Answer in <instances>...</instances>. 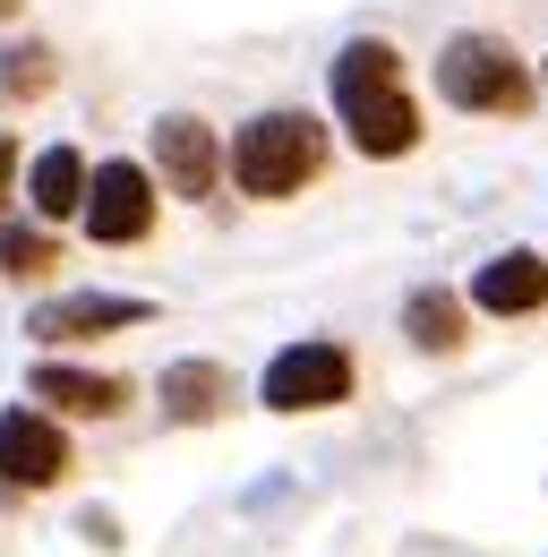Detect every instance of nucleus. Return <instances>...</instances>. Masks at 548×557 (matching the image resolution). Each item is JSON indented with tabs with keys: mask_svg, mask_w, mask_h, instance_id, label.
<instances>
[{
	"mask_svg": "<svg viewBox=\"0 0 548 557\" xmlns=\"http://www.w3.org/2000/svg\"><path fill=\"white\" fill-rule=\"evenodd\" d=\"M326 95H335L342 129L360 154H377V163H395L420 146V103L403 95V52L395 44H377V35H360V44H342L335 70H326Z\"/></svg>",
	"mask_w": 548,
	"mask_h": 557,
	"instance_id": "1",
	"label": "nucleus"
},
{
	"mask_svg": "<svg viewBox=\"0 0 548 557\" xmlns=\"http://www.w3.org/2000/svg\"><path fill=\"white\" fill-rule=\"evenodd\" d=\"M437 95L454 103V112H479V121H514V112H532L540 103V77L532 61L506 44V35H454L446 52H437Z\"/></svg>",
	"mask_w": 548,
	"mask_h": 557,
	"instance_id": "2",
	"label": "nucleus"
},
{
	"mask_svg": "<svg viewBox=\"0 0 548 557\" xmlns=\"http://www.w3.org/2000/svg\"><path fill=\"white\" fill-rule=\"evenodd\" d=\"M317 172H326V129L309 112H258L232 138V181L249 198H300Z\"/></svg>",
	"mask_w": 548,
	"mask_h": 557,
	"instance_id": "3",
	"label": "nucleus"
},
{
	"mask_svg": "<svg viewBox=\"0 0 548 557\" xmlns=\"http://www.w3.org/2000/svg\"><path fill=\"white\" fill-rule=\"evenodd\" d=\"M154 172L146 163H95L86 172V189H77V214H86V232L103 240V249H129L154 232Z\"/></svg>",
	"mask_w": 548,
	"mask_h": 557,
	"instance_id": "4",
	"label": "nucleus"
},
{
	"mask_svg": "<svg viewBox=\"0 0 548 557\" xmlns=\"http://www.w3.org/2000/svg\"><path fill=\"white\" fill-rule=\"evenodd\" d=\"M258 395H266V412H335V404H351V351L342 344L274 351L266 377H258Z\"/></svg>",
	"mask_w": 548,
	"mask_h": 557,
	"instance_id": "5",
	"label": "nucleus"
},
{
	"mask_svg": "<svg viewBox=\"0 0 548 557\" xmlns=\"http://www.w3.org/2000/svg\"><path fill=\"white\" fill-rule=\"evenodd\" d=\"M154 300H121V292H68V300H43L26 318L35 344H86V335H121V326H146Z\"/></svg>",
	"mask_w": 548,
	"mask_h": 557,
	"instance_id": "6",
	"label": "nucleus"
},
{
	"mask_svg": "<svg viewBox=\"0 0 548 557\" xmlns=\"http://www.w3.org/2000/svg\"><path fill=\"white\" fill-rule=\"evenodd\" d=\"M154 163H163V189H172V198H214L223 138L205 129L198 112H172V121H154Z\"/></svg>",
	"mask_w": 548,
	"mask_h": 557,
	"instance_id": "7",
	"label": "nucleus"
},
{
	"mask_svg": "<svg viewBox=\"0 0 548 557\" xmlns=\"http://www.w3.org/2000/svg\"><path fill=\"white\" fill-rule=\"evenodd\" d=\"M68 472V437L43 412H0V488H52Z\"/></svg>",
	"mask_w": 548,
	"mask_h": 557,
	"instance_id": "8",
	"label": "nucleus"
},
{
	"mask_svg": "<svg viewBox=\"0 0 548 557\" xmlns=\"http://www.w3.org/2000/svg\"><path fill=\"white\" fill-rule=\"evenodd\" d=\"M472 309H488V318H532V309H548V258L540 249L488 258V267L472 275Z\"/></svg>",
	"mask_w": 548,
	"mask_h": 557,
	"instance_id": "9",
	"label": "nucleus"
},
{
	"mask_svg": "<svg viewBox=\"0 0 548 557\" xmlns=\"http://www.w3.org/2000/svg\"><path fill=\"white\" fill-rule=\"evenodd\" d=\"M232 412V369L223 360H172L163 369V420L198 429V420H223Z\"/></svg>",
	"mask_w": 548,
	"mask_h": 557,
	"instance_id": "10",
	"label": "nucleus"
},
{
	"mask_svg": "<svg viewBox=\"0 0 548 557\" xmlns=\"http://www.w3.org/2000/svg\"><path fill=\"white\" fill-rule=\"evenodd\" d=\"M35 404H61V412H77V420H112L121 404H129V386L121 377H95V369H35Z\"/></svg>",
	"mask_w": 548,
	"mask_h": 557,
	"instance_id": "11",
	"label": "nucleus"
},
{
	"mask_svg": "<svg viewBox=\"0 0 548 557\" xmlns=\"http://www.w3.org/2000/svg\"><path fill=\"white\" fill-rule=\"evenodd\" d=\"M77 189H86V154H77V146H43V154H35V172H26L35 214H43V223L77 214Z\"/></svg>",
	"mask_w": 548,
	"mask_h": 557,
	"instance_id": "12",
	"label": "nucleus"
},
{
	"mask_svg": "<svg viewBox=\"0 0 548 557\" xmlns=\"http://www.w3.org/2000/svg\"><path fill=\"white\" fill-rule=\"evenodd\" d=\"M403 335L420 351H463V300H454V292H437V283H428V292H411V300H403Z\"/></svg>",
	"mask_w": 548,
	"mask_h": 557,
	"instance_id": "13",
	"label": "nucleus"
},
{
	"mask_svg": "<svg viewBox=\"0 0 548 557\" xmlns=\"http://www.w3.org/2000/svg\"><path fill=\"white\" fill-rule=\"evenodd\" d=\"M52 267H61V249H52L43 223H0V275L35 283V275H52Z\"/></svg>",
	"mask_w": 548,
	"mask_h": 557,
	"instance_id": "14",
	"label": "nucleus"
},
{
	"mask_svg": "<svg viewBox=\"0 0 548 557\" xmlns=\"http://www.w3.org/2000/svg\"><path fill=\"white\" fill-rule=\"evenodd\" d=\"M52 86V52L43 44H9L0 52V103H35Z\"/></svg>",
	"mask_w": 548,
	"mask_h": 557,
	"instance_id": "15",
	"label": "nucleus"
},
{
	"mask_svg": "<svg viewBox=\"0 0 548 557\" xmlns=\"http://www.w3.org/2000/svg\"><path fill=\"white\" fill-rule=\"evenodd\" d=\"M9 181H17V138L0 129V207H9Z\"/></svg>",
	"mask_w": 548,
	"mask_h": 557,
	"instance_id": "16",
	"label": "nucleus"
},
{
	"mask_svg": "<svg viewBox=\"0 0 548 557\" xmlns=\"http://www.w3.org/2000/svg\"><path fill=\"white\" fill-rule=\"evenodd\" d=\"M17 9H26V0H0V17H17Z\"/></svg>",
	"mask_w": 548,
	"mask_h": 557,
	"instance_id": "17",
	"label": "nucleus"
},
{
	"mask_svg": "<svg viewBox=\"0 0 548 557\" xmlns=\"http://www.w3.org/2000/svg\"><path fill=\"white\" fill-rule=\"evenodd\" d=\"M540 103H548V61H540Z\"/></svg>",
	"mask_w": 548,
	"mask_h": 557,
	"instance_id": "18",
	"label": "nucleus"
}]
</instances>
